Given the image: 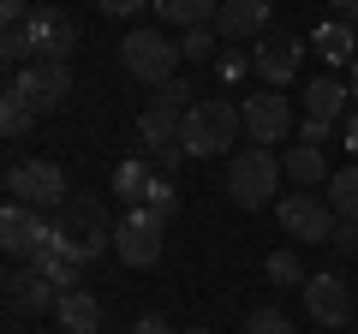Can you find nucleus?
Instances as JSON below:
<instances>
[{
    "label": "nucleus",
    "instance_id": "7ed1b4c3",
    "mask_svg": "<svg viewBox=\"0 0 358 334\" xmlns=\"http://www.w3.org/2000/svg\"><path fill=\"white\" fill-rule=\"evenodd\" d=\"M167 251V221L150 203H126V215L114 221V257L126 269H155Z\"/></svg>",
    "mask_w": 358,
    "mask_h": 334
},
{
    "label": "nucleus",
    "instance_id": "2f4dec72",
    "mask_svg": "<svg viewBox=\"0 0 358 334\" xmlns=\"http://www.w3.org/2000/svg\"><path fill=\"white\" fill-rule=\"evenodd\" d=\"M108 18H138V13H155V0H102Z\"/></svg>",
    "mask_w": 358,
    "mask_h": 334
},
{
    "label": "nucleus",
    "instance_id": "20e7f679",
    "mask_svg": "<svg viewBox=\"0 0 358 334\" xmlns=\"http://www.w3.org/2000/svg\"><path fill=\"white\" fill-rule=\"evenodd\" d=\"M48 227L60 233V239H72L84 257H102L108 245H114V221H108V209H102V197H84V191H72L60 209L48 215Z\"/></svg>",
    "mask_w": 358,
    "mask_h": 334
},
{
    "label": "nucleus",
    "instance_id": "423d86ee",
    "mask_svg": "<svg viewBox=\"0 0 358 334\" xmlns=\"http://www.w3.org/2000/svg\"><path fill=\"white\" fill-rule=\"evenodd\" d=\"M6 197L42 209V215H54V209L72 197V185H66V167L60 161H13V167H6Z\"/></svg>",
    "mask_w": 358,
    "mask_h": 334
},
{
    "label": "nucleus",
    "instance_id": "473e14b6",
    "mask_svg": "<svg viewBox=\"0 0 358 334\" xmlns=\"http://www.w3.org/2000/svg\"><path fill=\"white\" fill-rule=\"evenodd\" d=\"M329 119H305V126H299V143H317V150H322V143H329Z\"/></svg>",
    "mask_w": 358,
    "mask_h": 334
},
{
    "label": "nucleus",
    "instance_id": "bb28decb",
    "mask_svg": "<svg viewBox=\"0 0 358 334\" xmlns=\"http://www.w3.org/2000/svg\"><path fill=\"white\" fill-rule=\"evenodd\" d=\"M209 66H215V78L227 84V90H233V84H245V78H257V60H251V48H221Z\"/></svg>",
    "mask_w": 358,
    "mask_h": 334
},
{
    "label": "nucleus",
    "instance_id": "f257e3e1",
    "mask_svg": "<svg viewBox=\"0 0 358 334\" xmlns=\"http://www.w3.org/2000/svg\"><path fill=\"white\" fill-rule=\"evenodd\" d=\"M287 180V161L268 143H245V150L227 155V197L239 209H263L275 203V185Z\"/></svg>",
    "mask_w": 358,
    "mask_h": 334
},
{
    "label": "nucleus",
    "instance_id": "2eb2a0df",
    "mask_svg": "<svg viewBox=\"0 0 358 334\" xmlns=\"http://www.w3.org/2000/svg\"><path fill=\"white\" fill-rule=\"evenodd\" d=\"M42 233H48V215L18 203V197H6V209H0V245H6V257H30Z\"/></svg>",
    "mask_w": 358,
    "mask_h": 334
},
{
    "label": "nucleus",
    "instance_id": "a211bd4d",
    "mask_svg": "<svg viewBox=\"0 0 358 334\" xmlns=\"http://www.w3.org/2000/svg\"><path fill=\"white\" fill-rule=\"evenodd\" d=\"M221 42H245V36H263L268 30V0H221L215 13Z\"/></svg>",
    "mask_w": 358,
    "mask_h": 334
},
{
    "label": "nucleus",
    "instance_id": "6ab92c4d",
    "mask_svg": "<svg viewBox=\"0 0 358 334\" xmlns=\"http://www.w3.org/2000/svg\"><path fill=\"white\" fill-rule=\"evenodd\" d=\"M346 102H352L346 78H329V72H317V78L305 84V119H329V126H341Z\"/></svg>",
    "mask_w": 358,
    "mask_h": 334
},
{
    "label": "nucleus",
    "instance_id": "e433bc0d",
    "mask_svg": "<svg viewBox=\"0 0 358 334\" xmlns=\"http://www.w3.org/2000/svg\"><path fill=\"white\" fill-rule=\"evenodd\" d=\"M150 161H155V173H173V167H179V150H162V155H150Z\"/></svg>",
    "mask_w": 358,
    "mask_h": 334
},
{
    "label": "nucleus",
    "instance_id": "7c9ffc66",
    "mask_svg": "<svg viewBox=\"0 0 358 334\" xmlns=\"http://www.w3.org/2000/svg\"><path fill=\"white\" fill-rule=\"evenodd\" d=\"M245 334H293V317L275 305H257L251 317H245Z\"/></svg>",
    "mask_w": 358,
    "mask_h": 334
},
{
    "label": "nucleus",
    "instance_id": "5701e85b",
    "mask_svg": "<svg viewBox=\"0 0 358 334\" xmlns=\"http://www.w3.org/2000/svg\"><path fill=\"white\" fill-rule=\"evenodd\" d=\"M281 161H287V180L293 185H329V161H322L317 143H293Z\"/></svg>",
    "mask_w": 358,
    "mask_h": 334
},
{
    "label": "nucleus",
    "instance_id": "4c0bfd02",
    "mask_svg": "<svg viewBox=\"0 0 358 334\" xmlns=\"http://www.w3.org/2000/svg\"><path fill=\"white\" fill-rule=\"evenodd\" d=\"M346 150H352V161H358V108H352V119H346Z\"/></svg>",
    "mask_w": 358,
    "mask_h": 334
},
{
    "label": "nucleus",
    "instance_id": "aec40b11",
    "mask_svg": "<svg viewBox=\"0 0 358 334\" xmlns=\"http://www.w3.org/2000/svg\"><path fill=\"white\" fill-rule=\"evenodd\" d=\"M54 322H60L66 334H102V305H96V293H84V286H66L60 305H54Z\"/></svg>",
    "mask_w": 358,
    "mask_h": 334
},
{
    "label": "nucleus",
    "instance_id": "4468645a",
    "mask_svg": "<svg viewBox=\"0 0 358 334\" xmlns=\"http://www.w3.org/2000/svg\"><path fill=\"white\" fill-rule=\"evenodd\" d=\"M30 263H36V269H42V275H48V281L66 293V286H78V275H84V263H90V257L78 251L72 239H60V233L48 227V233L36 239V251H30Z\"/></svg>",
    "mask_w": 358,
    "mask_h": 334
},
{
    "label": "nucleus",
    "instance_id": "f8f14e48",
    "mask_svg": "<svg viewBox=\"0 0 358 334\" xmlns=\"http://www.w3.org/2000/svg\"><path fill=\"white\" fill-rule=\"evenodd\" d=\"M299 293H305L310 322H322V328H346V322H352V286H346L341 275H310Z\"/></svg>",
    "mask_w": 358,
    "mask_h": 334
},
{
    "label": "nucleus",
    "instance_id": "1a4fd4ad",
    "mask_svg": "<svg viewBox=\"0 0 358 334\" xmlns=\"http://www.w3.org/2000/svg\"><path fill=\"white\" fill-rule=\"evenodd\" d=\"M13 84L42 108V114H60L72 102V60H30L13 72Z\"/></svg>",
    "mask_w": 358,
    "mask_h": 334
},
{
    "label": "nucleus",
    "instance_id": "4be33fe9",
    "mask_svg": "<svg viewBox=\"0 0 358 334\" xmlns=\"http://www.w3.org/2000/svg\"><path fill=\"white\" fill-rule=\"evenodd\" d=\"M221 0H155V18L173 30H192V24H215Z\"/></svg>",
    "mask_w": 358,
    "mask_h": 334
},
{
    "label": "nucleus",
    "instance_id": "6e6552de",
    "mask_svg": "<svg viewBox=\"0 0 358 334\" xmlns=\"http://www.w3.org/2000/svg\"><path fill=\"white\" fill-rule=\"evenodd\" d=\"M251 60H257V78L263 84L287 90V84H299V66H305V36H293V30H263Z\"/></svg>",
    "mask_w": 358,
    "mask_h": 334
},
{
    "label": "nucleus",
    "instance_id": "412c9836",
    "mask_svg": "<svg viewBox=\"0 0 358 334\" xmlns=\"http://www.w3.org/2000/svg\"><path fill=\"white\" fill-rule=\"evenodd\" d=\"M36 119H42V108L30 102L24 90H18L13 78H6V96H0V131H6V138H24V131L36 126Z\"/></svg>",
    "mask_w": 358,
    "mask_h": 334
},
{
    "label": "nucleus",
    "instance_id": "58836bf2",
    "mask_svg": "<svg viewBox=\"0 0 358 334\" xmlns=\"http://www.w3.org/2000/svg\"><path fill=\"white\" fill-rule=\"evenodd\" d=\"M346 90H352V102H358V60L346 66Z\"/></svg>",
    "mask_w": 358,
    "mask_h": 334
},
{
    "label": "nucleus",
    "instance_id": "b1692460",
    "mask_svg": "<svg viewBox=\"0 0 358 334\" xmlns=\"http://www.w3.org/2000/svg\"><path fill=\"white\" fill-rule=\"evenodd\" d=\"M322 197H329V209H334L341 221H358V161L334 167V173H329V191H322Z\"/></svg>",
    "mask_w": 358,
    "mask_h": 334
},
{
    "label": "nucleus",
    "instance_id": "a878e982",
    "mask_svg": "<svg viewBox=\"0 0 358 334\" xmlns=\"http://www.w3.org/2000/svg\"><path fill=\"white\" fill-rule=\"evenodd\" d=\"M221 48H227V42H221V30H215V24H192V30H179V54H185L192 66L215 60Z\"/></svg>",
    "mask_w": 358,
    "mask_h": 334
},
{
    "label": "nucleus",
    "instance_id": "c9c22d12",
    "mask_svg": "<svg viewBox=\"0 0 358 334\" xmlns=\"http://www.w3.org/2000/svg\"><path fill=\"white\" fill-rule=\"evenodd\" d=\"M322 6H329L334 18H352V24H358V0H322Z\"/></svg>",
    "mask_w": 358,
    "mask_h": 334
},
{
    "label": "nucleus",
    "instance_id": "dca6fc26",
    "mask_svg": "<svg viewBox=\"0 0 358 334\" xmlns=\"http://www.w3.org/2000/svg\"><path fill=\"white\" fill-rule=\"evenodd\" d=\"M179 138H185V114H173V108H162V102H150V108L138 114V143H143L150 155H162V150H185Z\"/></svg>",
    "mask_w": 358,
    "mask_h": 334
},
{
    "label": "nucleus",
    "instance_id": "c756f323",
    "mask_svg": "<svg viewBox=\"0 0 358 334\" xmlns=\"http://www.w3.org/2000/svg\"><path fill=\"white\" fill-rule=\"evenodd\" d=\"M143 203H150L162 221H173V215H179V185H173V173H155L150 191H143Z\"/></svg>",
    "mask_w": 358,
    "mask_h": 334
},
{
    "label": "nucleus",
    "instance_id": "f3484780",
    "mask_svg": "<svg viewBox=\"0 0 358 334\" xmlns=\"http://www.w3.org/2000/svg\"><path fill=\"white\" fill-rule=\"evenodd\" d=\"M310 48L322 54V66H352V60H358V24L329 13L317 30H310Z\"/></svg>",
    "mask_w": 358,
    "mask_h": 334
},
{
    "label": "nucleus",
    "instance_id": "0eeeda50",
    "mask_svg": "<svg viewBox=\"0 0 358 334\" xmlns=\"http://www.w3.org/2000/svg\"><path fill=\"white\" fill-rule=\"evenodd\" d=\"M179 42H167L162 30H131L126 42H120V66H126L138 84H167V78L179 72Z\"/></svg>",
    "mask_w": 358,
    "mask_h": 334
},
{
    "label": "nucleus",
    "instance_id": "72a5a7b5",
    "mask_svg": "<svg viewBox=\"0 0 358 334\" xmlns=\"http://www.w3.org/2000/svg\"><path fill=\"white\" fill-rule=\"evenodd\" d=\"M131 334H179V328H167V317H155V310H150V317L131 322Z\"/></svg>",
    "mask_w": 358,
    "mask_h": 334
},
{
    "label": "nucleus",
    "instance_id": "393cba45",
    "mask_svg": "<svg viewBox=\"0 0 358 334\" xmlns=\"http://www.w3.org/2000/svg\"><path fill=\"white\" fill-rule=\"evenodd\" d=\"M150 180H155V161H143V155H131V161H120V167H114V191L126 197V203H143Z\"/></svg>",
    "mask_w": 358,
    "mask_h": 334
},
{
    "label": "nucleus",
    "instance_id": "9d476101",
    "mask_svg": "<svg viewBox=\"0 0 358 334\" xmlns=\"http://www.w3.org/2000/svg\"><path fill=\"white\" fill-rule=\"evenodd\" d=\"M24 36H30V60H72L78 54V24L60 6H30Z\"/></svg>",
    "mask_w": 358,
    "mask_h": 334
},
{
    "label": "nucleus",
    "instance_id": "a19ab883",
    "mask_svg": "<svg viewBox=\"0 0 358 334\" xmlns=\"http://www.w3.org/2000/svg\"><path fill=\"white\" fill-rule=\"evenodd\" d=\"M54 334H66V328H54Z\"/></svg>",
    "mask_w": 358,
    "mask_h": 334
},
{
    "label": "nucleus",
    "instance_id": "ea45409f",
    "mask_svg": "<svg viewBox=\"0 0 358 334\" xmlns=\"http://www.w3.org/2000/svg\"><path fill=\"white\" fill-rule=\"evenodd\" d=\"M179 334H215V328H179Z\"/></svg>",
    "mask_w": 358,
    "mask_h": 334
},
{
    "label": "nucleus",
    "instance_id": "f03ea898",
    "mask_svg": "<svg viewBox=\"0 0 358 334\" xmlns=\"http://www.w3.org/2000/svg\"><path fill=\"white\" fill-rule=\"evenodd\" d=\"M245 131V114L227 102V96H203V102L185 114V155H197V161H209V155H227V143Z\"/></svg>",
    "mask_w": 358,
    "mask_h": 334
},
{
    "label": "nucleus",
    "instance_id": "c85d7f7f",
    "mask_svg": "<svg viewBox=\"0 0 358 334\" xmlns=\"http://www.w3.org/2000/svg\"><path fill=\"white\" fill-rule=\"evenodd\" d=\"M150 102L173 108V114H192V108H197V84H192V78H167V84H155Z\"/></svg>",
    "mask_w": 358,
    "mask_h": 334
},
{
    "label": "nucleus",
    "instance_id": "9b49d317",
    "mask_svg": "<svg viewBox=\"0 0 358 334\" xmlns=\"http://www.w3.org/2000/svg\"><path fill=\"white\" fill-rule=\"evenodd\" d=\"M245 138L251 143H281L287 131H293V102H287L275 84H263L257 96H245Z\"/></svg>",
    "mask_w": 358,
    "mask_h": 334
},
{
    "label": "nucleus",
    "instance_id": "cd10ccee",
    "mask_svg": "<svg viewBox=\"0 0 358 334\" xmlns=\"http://www.w3.org/2000/svg\"><path fill=\"white\" fill-rule=\"evenodd\" d=\"M263 275H268L275 286H305V281H310V275H305V263H299V251H268Z\"/></svg>",
    "mask_w": 358,
    "mask_h": 334
},
{
    "label": "nucleus",
    "instance_id": "f704fd0d",
    "mask_svg": "<svg viewBox=\"0 0 358 334\" xmlns=\"http://www.w3.org/2000/svg\"><path fill=\"white\" fill-rule=\"evenodd\" d=\"M0 18H6V24H24V18H30V0H0Z\"/></svg>",
    "mask_w": 358,
    "mask_h": 334
},
{
    "label": "nucleus",
    "instance_id": "ddd939ff",
    "mask_svg": "<svg viewBox=\"0 0 358 334\" xmlns=\"http://www.w3.org/2000/svg\"><path fill=\"white\" fill-rule=\"evenodd\" d=\"M54 305H60V286H54L36 263H24V269L6 275V310H13V317H42V310H54Z\"/></svg>",
    "mask_w": 358,
    "mask_h": 334
},
{
    "label": "nucleus",
    "instance_id": "39448f33",
    "mask_svg": "<svg viewBox=\"0 0 358 334\" xmlns=\"http://www.w3.org/2000/svg\"><path fill=\"white\" fill-rule=\"evenodd\" d=\"M275 221L287 227V239H299V245H329L334 239V227H341V215L329 209V197L322 191H287L281 203H275Z\"/></svg>",
    "mask_w": 358,
    "mask_h": 334
}]
</instances>
